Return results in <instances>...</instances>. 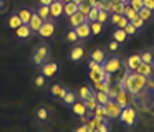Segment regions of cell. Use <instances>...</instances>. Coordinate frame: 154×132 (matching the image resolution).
<instances>
[{
	"label": "cell",
	"instance_id": "cell-1",
	"mask_svg": "<svg viewBox=\"0 0 154 132\" xmlns=\"http://www.w3.org/2000/svg\"><path fill=\"white\" fill-rule=\"evenodd\" d=\"M147 81H149V79H147L146 76L137 74V73H134V71H129V73H128V76H126V84H124V89H126L129 94L137 96L144 88H146Z\"/></svg>",
	"mask_w": 154,
	"mask_h": 132
},
{
	"label": "cell",
	"instance_id": "cell-2",
	"mask_svg": "<svg viewBox=\"0 0 154 132\" xmlns=\"http://www.w3.org/2000/svg\"><path fill=\"white\" fill-rule=\"evenodd\" d=\"M48 58H50V46H48L47 43H40V45L33 50V53H32V61L37 66L45 64V63L48 61Z\"/></svg>",
	"mask_w": 154,
	"mask_h": 132
},
{
	"label": "cell",
	"instance_id": "cell-3",
	"mask_svg": "<svg viewBox=\"0 0 154 132\" xmlns=\"http://www.w3.org/2000/svg\"><path fill=\"white\" fill-rule=\"evenodd\" d=\"M121 111H123V107H121L114 99H109V101L104 104V114H106L108 119H119Z\"/></svg>",
	"mask_w": 154,
	"mask_h": 132
},
{
	"label": "cell",
	"instance_id": "cell-4",
	"mask_svg": "<svg viewBox=\"0 0 154 132\" xmlns=\"http://www.w3.org/2000/svg\"><path fill=\"white\" fill-rule=\"evenodd\" d=\"M136 111H134V107H131V106H126V107H123V111H121V122H123L124 125H134V122H136Z\"/></svg>",
	"mask_w": 154,
	"mask_h": 132
},
{
	"label": "cell",
	"instance_id": "cell-5",
	"mask_svg": "<svg viewBox=\"0 0 154 132\" xmlns=\"http://www.w3.org/2000/svg\"><path fill=\"white\" fill-rule=\"evenodd\" d=\"M119 68H121V59L118 58V56H111V58H108L106 61L103 63L104 73H109V74L119 71Z\"/></svg>",
	"mask_w": 154,
	"mask_h": 132
},
{
	"label": "cell",
	"instance_id": "cell-6",
	"mask_svg": "<svg viewBox=\"0 0 154 132\" xmlns=\"http://www.w3.org/2000/svg\"><path fill=\"white\" fill-rule=\"evenodd\" d=\"M38 35H40L42 38H50V36H53L55 35V23L50 22V20L43 22L42 28L38 30Z\"/></svg>",
	"mask_w": 154,
	"mask_h": 132
},
{
	"label": "cell",
	"instance_id": "cell-7",
	"mask_svg": "<svg viewBox=\"0 0 154 132\" xmlns=\"http://www.w3.org/2000/svg\"><path fill=\"white\" fill-rule=\"evenodd\" d=\"M40 68H42V74H43L45 78H53V76L58 73V64L53 63V61H50V63L47 61L45 64H42Z\"/></svg>",
	"mask_w": 154,
	"mask_h": 132
},
{
	"label": "cell",
	"instance_id": "cell-8",
	"mask_svg": "<svg viewBox=\"0 0 154 132\" xmlns=\"http://www.w3.org/2000/svg\"><path fill=\"white\" fill-rule=\"evenodd\" d=\"M75 32H76V35H78V38H80V40H86L88 36L91 35L90 22H83L80 26H76V28H75Z\"/></svg>",
	"mask_w": 154,
	"mask_h": 132
},
{
	"label": "cell",
	"instance_id": "cell-9",
	"mask_svg": "<svg viewBox=\"0 0 154 132\" xmlns=\"http://www.w3.org/2000/svg\"><path fill=\"white\" fill-rule=\"evenodd\" d=\"M141 55H131L129 58L126 59V68H128V71H136L137 69V66L141 64Z\"/></svg>",
	"mask_w": 154,
	"mask_h": 132
},
{
	"label": "cell",
	"instance_id": "cell-10",
	"mask_svg": "<svg viewBox=\"0 0 154 132\" xmlns=\"http://www.w3.org/2000/svg\"><path fill=\"white\" fill-rule=\"evenodd\" d=\"M42 25H43V20L40 18V15H38L37 12H35L33 15H32L30 22H28V26H30L32 32H37V33H38V30L42 28Z\"/></svg>",
	"mask_w": 154,
	"mask_h": 132
},
{
	"label": "cell",
	"instance_id": "cell-11",
	"mask_svg": "<svg viewBox=\"0 0 154 132\" xmlns=\"http://www.w3.org/2000/svg\"><path fill=\"white\" fill-rule=\"evenodd\" d=\"M134 73H137V74H143V76H146L147 79L152 76V73H154V69H152V64H147V63H141L139 66H137V69Z\"/></svg>",
	"mask_w": 154,
	"mask_h": 132
},
{
	"label": "cell",
	"instance_id": "cell-12",
	"mask_svg": "<svg viewBox=\"0 0 154 132\" xmlns=\"http://www.w3.org/2000/svg\"><path fill=\"white\" fill-rule=\"evenodd\" d=\"M71 111L75 112V114L78 116V117H81V116H86L88 114V109H86V106H85V102L83 101H75L73 104H71Z\"/></svg>",
	"mask_w": 154,
	"mask_h": 132
},
{
	"label": "cell",
	"instance_id": "cell-13",
	"mask_svg": "<svg viewBox=\"0 0 154 132\" xmlns=\"http://www.w3.org/2000/svg\"><path fill=\"white\" fill-rule=\"evenodd\" d=\"M68 18H70V26H73V28L80 26L83 22H88V20H86V16H85L83 13H80V12L73 13V15H71V16H68Z\"/></svg>",
	"mask_w": 154,
	"mask_h": 132
},
{
	"label": "cell",
	"instance_id": "cell-14",
	"mask_svg": "<svg viewBox=\"0 0 154 132\" xmlns=\"http://www.w3.org/2000/svg\"><path fill=\"white\" fill-rule=\"evenodd\" d=\"M63 2H53L50 5V16H55V18H58V16L63 15Z\"/></svg>",
	"mask_w": 154,
	"mask_h": 132
},
{
	"label": "cell",
	"instance_id": "cell-15",
	"mask_svg": "<svg viewBox=\"0 0 154 132\" xmlns=\"http://www.w3.org/2000/svg\"><path fill=\"white\" fill-rule=\"evenodd\" d=\"M128 94H129V92H128L126 89H121V91L118 92V96L114 98V101H116L118 104L121 106V107H126V106H129V101H128Z\"/></svg>",
	"mask_w": 154,
	"mask_h": 132
},
{
	"label": "cell",
	"instance_id": "cell-16",
	"mask_svg": "<svg viewBox=\"0 0 154 132\" xmlns=\"http://www.w3.org/2000/svg\"><path fill=\"white\" fill-rule=\"evenodd\" d=\"M15 35H17L20 40H27L28 36L32 35V30H30L28 25H22V26H18V28L15 30Z\"/></svg>",
	"mask_w": 154,
	"mask_h": 132
},
{
	"label": "cell",
	"instance_id": "cell-17",
	"mask_svg": "<svg viewBox=\"0 0 154 132\" xmlns=\"http://www.w3.org/2000/svg\"><path fill=\"white\" fill-rule=\"evenodd\" d=\"M91 59L96 63H100V64H103L104 61H106V55H104V51L101 48H96L93 50V53H91Z\"/></svg>",
	"mask_w": 154,
	"mask_h": 132
},
{
	"label": "cell",
	"instance_id": "cell-18",
	"mask_svg": "<svg viewBox=\"0 0 154 132\" xmlns=\"http://www.w3.org/2000/svg\"><path fill=\"white\" fill-rule=\"evenodd\" d=\"M50 92H51V96H55V98L63 99V96L66 94V89H65L61 84H53V86H51V89H50Z\"/></svg>",
	"mask_w": 154,
	"mask_h": 132
},
{
	"label": "cell",
	"instance_id": "cell-19",
	"mask_svg": "<svg viewBox=\"0 0 154 132\" xmlns=\"http://www.w3.org/2000/svg\"><path fill=\"white\" fill-rule=\"evenodd\" d=\"M90 76V81L93 82H100V81H104V69H100V71H90L88 73Z\"/></svg>",
	"mask_w": 154,
	"mask_h": 132
},
{
	"label": "cell",
	"instance_id": "cell-20",
	"mask_svg": "<svg viewBox=\"0 0 154 132\" xmlns=\"http://www.w3.org/2000/svg\"><path fill=\"white\" fill-rule=\"evenodd\" d=\"M17 15L20 16V20H22V23H23V25H28V22H30L33 12H30L28 8H22V10H18V12H17Z\"/></svg>",
	"mask_w": 154,
	"mask_h": 132
},
{
	"label": "cell",
	"instance_id": "cell-21",
	"mask_svg": "<svg viewBox=\"0 0 154 132\" xmlns=\"http://www.w3.org/2000/svg\"><path fill=\"white\" fill-rule=\"evenodd\" d=\"M113 40L114 41H118V43H124L128 40V35H126V32H124L123 28H116L113 32Z\"/></svg>",
	"mask_w": 154,
	"mask_h": 132
},
{
	"label": "cell",
	"instance_id": "cell-22",
	"mask_svg": "<svg viewBox=\"0 0 154 132\" xmlns=\"http://www.w3.org/2000/svg\"><path fill=\"white\" fill-rule=\"evenodd\" d=\"M93 94H94V91L90 88V86H81V88H80V99H81V101L90 99Z\"/></svg>",
	"mask_w": 154,
	"mask_h": 132
},
{
	"label": "cell",
	"instance_id": "cell-23",
	"mask_svg": "<svg viewBox=\"0 0 154 132\" xmlns=\"http://www.w3.org/2000/svg\"><path fill=\"white\" fill-rule=\"evenodd\" d=\"M76 12H78V5H76V3L68 2V3H65V5H63V13L66 16H71L73 13H76Z\"/></svg>",
	"mask_w": 154,
	"mask_h": 132
},
{
	"label": "cell",
	"instance_id": "cell-24",
	"mask_svg": "<svg viewBox=\"0 0 154 132\" xmlns=\"http://www.w3.org/2000/svg\"><path fill=\"white\" fill-rule=\"evenodd\" d=\"M83 55H85V51H83L81 46H75V48L70 51V58L73 59V61H80V59L83 58Z\"/></svg>",
	"mask_w": 154,
	"mask_h": 132
},
{
	"label": "cell",
	"instance_id": "cell-25",
	"mask_svg": "<svg viewBox=\"0 0 154 132\" xmlns=\"http://www.w3.org/2000/svg\"><path fill=\"white\" fill-rule=\"evenodd\" d=\"M37 13L40 15V18L43 20V22H47V20L50 18V7L40 5V7H38V10H37Z\"/></svg>",
	"mask_w": 154,
	"mask_h": 132
},
{
	"label": "cell",
	"instance_id": "cell-26",
	"mask_svg": "<svg viewBox=\"0 0 154 132\" xmlns=\"http://www.w3.org/2000/svg\"><path fill=\"white\" fill-rule=\"evenodd\" d=\"M23 23H22V20H20V16L15 13V15H12L10 18H8V26H10L12 30H17L18 26H22Z\"/></svg>",
	"mask_w": 154,
	"mask_h": 132
},
{
	"label": "cell",
	"instance_id": "cell-27",
	"mask_svg": "<svg viewBox=\"0 0 154 132\" xmlns=\"http://www.w3.org/2000/svg\"><path fill=\"white\" fill-rule=\"evenodd\" d=\"M111 82H106V81H100V82H94V92H108Z\"/></svg>",
	"mask_w": 154,
	"mask_h": 132
},
{
	"label": "cell",
	"instance_id": "cell-28",
	"mask_svg": "<svg viewBox=\"0 0 154 132\" xmlns=\"http://www.w3.org/2000/svg\"><path fill=\"white\" fill-rule=\"evenodd\" d=\"M61 101L65 102V104H68V106H71L75 101H76V94H75L73 91H70V89H66V94L63 96V99Z\"/></svg>",
	"mask_w": 154,
	"mask_h": 132
},
{
	"label": "cell",
	"instance_id": "cell-29",
	"mask_svg": "<svg viewBox=\"0 0 154 132\" xmlns=\"http://www.w3.org/2000/svg\"><path fill=\"white\" fill-rule=\"evenodd\" d=\"M83 102H85V106H86L88 112H93L94 109H96V106H98V101H96V98H94V94L91 96L90 99H86V101H83Z\"/></svg>",
	"mask_w": 154,
	"mask_h": 132
},
{
	"label": "cell",
	"instance_id": "cell-30",
	"mask_svg": "<svg viewBox=\"0 0 154 132\" xmlns=\"http://www.w3.org/2000/svg\"><path fill=\"white\" fill-rule=\"evenodd\" d=\"M137 15H139L141 18L144 20V22H147V20L152 18V10H149V8H146V7H143V8L137 12Z\"/></svg>",
	"mask_w": 154,
	"mask_h": 132
},
{
	"label": "cell",
	"instance_id": "cell-31",
	"mask_svg": "<svg viewBox=\"0 0 154 132\" xmlns=\"http://www.w3.org/2000/svg\"><path fill=\"white\" fill-rule=\"evenodd\" d=\"M141 61L143 63H147V64H152V61H154V53L152 51H144V53H141Z\"/></svg>",
	"mask_w": 154,
	"mask_h": 132
},
{
	"label": "cell",
	"instance_id": "cell-32",
	"mask_svg": "<svg viewBox=\"0 0 154 132\" xmlns=\"http://www.w3.org/2000/svg\"><path fill=\"white\" fill-rule=\"evenodd\" d=\"M90 28H91V35H100L103 32V25L100 22H90Z\"/></svg>",
	"mask_w": 154,
	"mask_h": 132
},
{
	"label": "cell",
	"instance_id": "cell-33",
	"mask_svg": "<svg viewBox=\"0 0 154 132\" xmlns=\"http://www.w3.org/2000/svg\"><path fill=\"white\" fill-rule=\"evenodd\" d=\"M98 13H100V8L91 7L90 12H88V15H86V20H88V22H96V20H98Z\"/></svg>",
	"mask_w": 154,
	"mask_h": 132
},
{
	"label": "cell",
	"instance_id": "cell-34",
	"mask_svg": "<svg viewBox=\"0 0 154 132\" xmlns=\"http://www.w3.org/2000/svg\"><path fill=\"white\" fill-rule=\"evenodd\" d=\"M94 98H96L98 104L104 106L108 101H109V98H108V92H94Z\"/></svg>",
	"mask_w": 154,
	"mask_h": 132
},
{
	"label": "cell",
	"instance_id": "cell-35",
	"mask_svg": "<svg viewBox=\"0 0 154 132\" xmlns=\"http://www.w3.org/2000/svg\"><path fill=\"white\" fill-rule=\"evenodd\" d=\"M109 15H111L109 12H104V10H100V13H98V20H96V22H100L101 25H104V23H108V22H109Z\"/></svg>",
	"mask_w": 154,
	"mask_h": 132
},
{
	"label": "cell",
	"instance_id": "cell-36",
	"mask_svg": "<svg viewBox=\"0 0 154 132\" xmlns=\"http://www.w3.org/2000/svg\"><path fill=\"white\" fill-rule=\"evenodd\" d=\"M121 89H123V88H121L119 84L109 86V89H108V98H109V99H114V98H116V96H118V92L121 91Z\"/></svg>",
	"mask_w": 154,
	"mask_h": 132
},
{
	"label": "cell",
	"instance_id": "cell-37",
	"mask_svg": "<svg viewBox=\"0 0 154 132\" xmlns=\"http://www.w3.org/2000/svg\"><path fill=\"white\" fill-rule=\"evenodd\" d=\"M123 15H124V16H126V18H128V20H129V22H131V20H133V18H134V16H137V12H136V10H134V8H133V7H129V5H126V8H124V13H123Z\"/></svg>",
	"mask_w": 154,
	"mask_h": 132
},
{
	"label": "cell",
	"instance_id": "cell-38",
	"mask_svg": "<svg viewBox=\"0 0 154 132\" xmlns=\"http://www.w3.org/2000/svg\"><path fill=\"white\" fill-rule=\"evenodd\" d=\"M93 116H94V117H98V119H108V117H106V114H104V106L98 104V106H96V109L93 111Z\"/></svg>",
	"mask_w": 154,
	"mask_h": 132
},
{
	"label": "cell",
	"instance_id": "cell-39",
	"mask_svg": "<svg viewBox=\"0 0 154 132\" xmlns=\"http://www.w3.org/2000/svg\"><path fill=\"white\" fill-rule=\"evenodd\" d=\"M126 5H128V3H123V2L114 3L113 8H111V13H119V15H123V13H124V8H126Z\"/></svg>",
	"mask_w": 154,
	"mask_h": 132
},
{
	"label": "cell",
	"instance_id": "cell-40",
	"mask_svg": "<svg viewBox=\"0 0 154 132\" xmlns=\"http://www.w3.org/2000/svg\"><path fill=\"white\" fill-rule=\"evenodd\" d=\"M96 130L98 132H109V122H108V119H103V121L96 125Z\"/></svg>",
	"mask_w": 154,
	"mask_h": 132
},
{
	"label": "cell",
	"instance_id": "cell-41",
	"mask_svg": "<svg viewBox=\"0 0 154 132\" xmlns=\"http://www.w3.org/2000/svg\"><path fill=\"white\" fill-rule=\"evenodd\" d=\"M123 30L126 32V35H128V36H129V35H133V36H134V35H137V32H139V30H137L136 26L133 25V23H128V25L124 26Z\"/></svg>",
	"mask_w": 154,
	"mask_h": 132
},
{
	"label": "cell",
	"instance_id": "cell-42",
	"mask_svg": "<svg viewBox=\"0 0 154 132\" xmlns=\"http://www.w3.org/2000/svg\"><path fill=\"white\" fill-rule=\"evenodd\" d=\"M129 23H133V25H134V26H136V28H137V30H143V28H144V20H143V18H141V16H139V15H137V16H134V18H133V20H131V22H129Z\"/></svg>",
	"mask_w": 154,
	"mask_h": 132
},
{
	"label": "cell",
	"instance_id": "cell-43",
	"mask_svg": "<svg viewBox=\"0 0 154 132\" xmlns=\"http://www.w3.org/2000/svg\"><path fill=\"white\" fill-rule=\"evenodd\" d=\"M66 40H68L70 43H76L78 40H80V38H78V35H76V32H75V28L70 30V32L66 33Z\"/></svg>",
	"mask_w": 154,
	"mask_h": 132
},
{
	"label": "cell",
	"instance_id": "cell-44",
	"mask_svg": "<svg viewBox=\"0 0 154 132\" xmlns=\"http://www.w3.org/2000/svg\"><path fill=\"white\" fill-rule=\"evenodd\" d=\"M128 5L129 7H133L134 10H136V12H139L141 8H143V0H129V3H128Z\"/></svg>",
	"mask_w": 154,
	"mask_h": 132
},
{
	"label": "cell",
	"instance_id": "cell-45",
	"mask_svg": "<svg viewBox=\"0 0 154 132\" xmlns=\"http://www.w3.org/2000/svg\"><path fill=\"white\" fill-rule=\"evenodd\" d=\"M90 8H91V7L88 5V2H83V3H80V5H78V12H80V13H83L85 16L88 15V12H90Z\"/></svg>",
	"mask_w": 154,
	"mask_h": 132
},
{
	"label": "cell",
	"instance_id": "cell-46",
	"mask_svg": "<svg viewBox=\"0 0 154 132\" xmlns=\"http://www.w3.org/2000/svg\"><path fill=\"white\" fill-rule=\"evenodd\" d=\"M37 117L40 119V121H47V119H48V111L45 107H40L37 111Z\"/></svg>",
	"mask_w": 154,
	"mask_h": 132
},
{
	"label": "cell",
	"instance_id": "cell-47",
	"mask_svg": "<svg viewBox=\"0 0 154 132\" xmlns=\"http://www.w3.org/2000/svg\"><path fill=\"white\" fill-rule=\"evenodd\" d=\"M111 8H113V3H111V0H103V2H101L100 10H104V12H109V13H111Z\"/></svg>",
	"mask_w": 154,
	"mask_h": 132
},
{
	"label": "cell",
	"instance_id": "cell-48",
	"mask_svg": "<svg viewBox=\"0 0 154 132\" xmlns=\"http://www.w3.org/2000/svg\"><path fill=\"white\" fill-rule=\"evenodd\" d=\"M88 68H90V71H100V69H103V64H100V63L90 59V64H88Z\"/></svg>",
	"mask_w": 154,
	"mask_h": 132
},
{
	"label": "cell",
	"instance_id": "cell-49",
	"mask_svg": "<svg viewBox=\"0 0 154 132\" xmlns=\"http://www.w3.org/2000/svg\"><path fill=\"white\" fill-rule=\"evenodd\" d=\"M45 81H47V79H45V76L43 74H38L37 78H35V86H37V88H43L45 86Z\"/></svg>",
	"mask_w": 154,
	"mask_h": 132
},
{
	"label": "cell",
	"instance_id": "cell-50",
	"mask_svg": "<svg viewBox=\"0 0 154 132\" xmlns=\"http://www.w3.org/2000/svg\"><path fill=\"white\" fill-rule=\"evenodd\" d=\"M121 16H123V15H119V13H111V15H109V22L113 23V25L118 26V23H119Z\"/></svg>",
	"mask_w": 154,
	"mask_h": 132
},
{
	"label": "cell",
	"instance_id": "cell-51",
	"mask_svg": "<svg viewBox=\"0 0 154 132\" xmlns=\"http://www.w3.org/2000/svg\"><path fill=\"white\" fill-rule=\"evenodd\" d=\"M143 5L146 7V8H149V10L154 12V0H143Z\"/></svg>",
	"mask_w": 154,
	"mask_h": 132
},
{
	"label": "cell",
	"instance_id": "cell-52",
	"mask_svg": "<svg viewBox=\"0 0 154 132\" xmlns=\"http://www.w3.org/2000/svg\"><path fill=\"white\" fill-rule=\"evenodd\" d=\"M128 23H129V20L126 18V16H121V20H119V23H118V28H124V26L128 25Z\"/></svg>",
	"mask_w": 154,
	"mask_h": 132
},
{
	"label": "cell",
	"instance_id": "cell-53",
	"mask_svg": "<svg viewBox=\"0 0 154 132\" xmlns=\"http://www.w3.org/2000/svg\"><path fill=\"white\" fill-rule=\"evenodd\" d=\"M118 46H119V43H118V41H114V40H113V41H109L108 48H109L111 51H116V50H118Z\"/></svg>",
	"mask_w": 154,
	"mask_h": 132
},
{
	"label": "cell",
	"instance_id": "cell-54",
	"mask_svg": "<svg viewBox=\"0 0 154 132\" xmlns=\"http://www.w3.org/2000/svg\"><path fill=\"white\" fill-rule=\"evenodd\" d=\"M51 3H53V0H40V5H47V7H50Z\"/></svg>",
	"mask_w": 154,
	"mask_h": 132
},
{
	"label": "cell",
	"instance_id": "cell-55",
	"mask_svg": "<svg viewBox=\"0 0 154 132\" xmlns=\"http://www.w3.org/2000/svg\"><path fill=\"white\" fill-rule=\"evenodd\" d=\"M75 132H86V124H85V125H81V127H78Z\"/></svg>",
	"mask_w": 154,
	"mask_h": 132
},
{
	"label": "cell",
	"instance_id": "cell-56",
	"mask_svg": "<svg viewBox=\"0 0 154 132\" xmlns=\"http://www.w3.org/2000/svg\"><path fill=\"white\" fill-rule=\"evenodd\" d=\"M73 3H76V5H80V3H83V2H86V0H71Z\"/></svg>",
	"mask_w": 154,
	"mask_h": 132
},
{
	"label": "cell",
	"instance_id": "cell-57",
	"mask_svg": "<svg viewBox=\"0 0 154 132\" xmlns=\"http://www.w3.org/2000/svg\"><path fill=\"white\" fill-rule=\"evenodd\" d=\"M119 2H123V0H111V3H113V5H114V3H119Z\"/></svg>",
	"mask_w": 154,
	"mask_h": 132
},
{
	"label": "cell",
	"instance_id": "cell-58",
	"mask_svg": "<svg viewBox=\"0 0 154 132\" xmlns=\"http://www.w3.org/2000/svg\"><path fill=\"white\" fill-rule=\"evenodd\" d=\"M60 2H63V3H68V2H71V0H60Z\"/></svg>",
	"mask_w": 154,
	"mask_h": 132
},
{
	"label": "cell",
	"instance_id": "cell-59",
	"mask_svg": "<svg viewBox=\"0 0 154 132\" xmlns=\"http://www.w3.org/2000/svg\"><path fill=\"white\" fill-rule=\"evenodd\" d=\"M53 2H60V0H53Z\"/></svg>",
	"mask_w": 154,
	"mask_h": 132
},
{
	"label": "cell",
	"instance_id": "cell-60",
	"mask_svg": "<svg viewBox=\"0 0 154 132\" xmlns=\"http://www.w3.org/2000/svg\"><path fill=\"white\" fill-rule=\"evenodd\" d=\"M96 132H98V130H96Z\"/></svg>",
	"mask_w": 154,
	"mask_h": 132
}]
</instances>
